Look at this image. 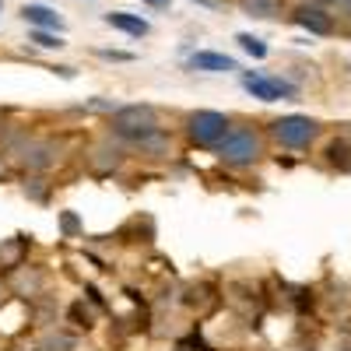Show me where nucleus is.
Instances as JSON below:
<instances>
[{
    "mask_svg": "<svg viewBox=\"0 0 351 351\" xmlns=\"http://www.w3.org/2000/svg\"><path fill=\"white\" fill-rule=\"evenodd\" d=\"M291 21H295L299 28H306L309 36H330L334 32V18L324 8H316V4L295 8V11H291Z\"/></svg>",
    "mask_w": 351,
    "mask_h": 351,
    "instance_id": "423d86ee",
    "label": "nucleus"
},
{
    "mask_svg": "<svg viewBox=\"0 0 351 351\" xmlns=\"http://www.w3.org/2000/svg\"><path fill=\"white\" fill-rule=\"evenodd\" d=\"M190 67L193 71H208V74H225V71H236V60L225 53H211V49H200L190 56Z\"/></svg>",
    "mask_w": 351,
    "mask_h": 351,
    "instance_id": "6e6552de",
    "label": "nucleus"
},
{
    "mask_svg": "<svg viewBox=\"0 0 351 351\" xmlns=\"http://www.w3.org/2000/svg\"><path fill=\"white\" fill-rule=\"evenodd\" d=\"M106 25H112V28H120V32H127V36H148V21L144 18H137V14H127V11H112V14H106Z\"/></svg>",
    "mask_w": 351,
    "mask_h": 351,
    "instance_id": "1a4fd4ad",
    "label": "nucleus"
},
{
    "mask_svg": "<svg viewBox=\"0 0 351 351\" xmlns=\"http://www.w3.org/2000/svg\"><path fill=\"white\" fill-rule=\"evenodd\" d=\"M32 43L43 46V49H60V46H64V39H60V36H53L49 28H36V32H32Z\"/></svg>",
    "mask_w": 351,
    "mask_h": 351,
    "instance_id": "f8f14e48",
    "label": "nucleus"
},
{
    "mask_svg": "<svg viewBox=\"0 0 351 351\" xmlns=\"http://www.w3.org/2000/svg\"><path fill=\"white\" fill-rule=\"evenodd\" d=\"M144 4H152V8H169V0H144Z\"/></svg>",
    "mask_w": 351,
    "mask_h": 351,
    "instance_id": "dca6fc26",
    "label": "nucleus"
},
{
    "mask_svg": "<svg viewBox=\"0 0 351 351\" xmlns=\"http://www.w3.org/2000/svg\"><path fill=\"white\" fill-rule=\"evenodd\" d=\"M239 11L260 21H271L281 14V0H239Z\"/></svg>",
    "mask_w": 351,
    "mask_h": 351,
    "instance_id": "9d476101",
    "label": "nucleus"
},
{
    "mask_svg": "<svg viewBox=\"0 0 351 351\" xmlns=\"http://www.w3.org/2000/svg\"><path fill=\"white\" fill-rule=\"evenodd\" d=\"M21 18H25L28 25H36V28H49V32H64V18L56 14L53 8H46V4H25V8H21Z\"/></svg>",
    "mask_w": 351,
    "mask_h": 351,
    "instance_id": "0eeeda50",
    "label": "nucleus"
},
{
    "mask_svg": "<svg viewBox=\"0 0 351 351\" xmlns=\"http://www.w3.org/2000/svg\"><path fill=\"white\" fill-rule=\"evenodd\" d=\"M218 158L225 165H253L260 158V137H256V130H246V127L228 130V137L218 144Z\"/></svg>",
    "mask_w": 351,
    "mask_h": 351,
    "instance_id": "7ed1b4c3",
    "label": "nucleus"
},
{
    "mask_svg": "<svg viewBox=\"0 0 351 351\" xmlns=\"http://www.w3.org/2000/svg\"><path fill=\"white\" fill-rule=\"evenodd\" d=\"M112 127H116V134H123V137L152 130V127H158L155 123V109L152 106H123V109H116Z\"/></svg>",
    "mask_w": 351,
    "mask_h": 351,
    "instance_id": "39448f33",
    "label": "nucleus"
},
{
    "mask_svg": "<svg viewBox=\"0 0 351 351\" xmlns=\"http://www.w3.org/2000/svg\"><path fill=\"white\" fill-rule=\"evenodd\" d=\"M239 46H243L250 56H256V60H263V56H267V46H263L256 36H250V32H243V36H239Z\"/></svg>",
    "mask_w": 351,
    "mask_h": 351,
    "instance_id": "ddd939ff",
    "label": "nucleus"
},
{
    "mask_svg": "<svg viewBox=\"0 0 351 351\" xmlns=\"http://www.w3.org/2000/svg\"><path fill=\"white\" fill-rule=\"evenodd\" d=\"M271 130H274L278 144H285L291 152H306L319 134V123L309 120V116H281V120L271 123Z\"/></svg>",
    "mask_w": 351,
    "mask_h": 351,
    "instance_id": "f03ea898",
    "label": "nucleus"
},
{
    "mask_svg": "<svg viewBox=\"0 0 351 351\" xmlns=\"http://www.w3.org/2000/svg\"><path fill=\"white\" fill-rule=\"evenodd\" d=\"M341 4H344V14L351 18V0H341Z\"/></svg>",
    "mask_w": 351,
    "mask_h": 351,
    "instance_id": "f3484780",
    "label": "nucleus"
},
{
    "mask_svg": "<svg viewBox=\"0 0 351 351\" xmlns=\"http://www.w3.org/2000/svg\"><path fill=\"white\" fill-rule=\"evenodd\" d=\"M232 123L225 112H215V109H197L190 120H186V134L197 148H218V144L228 137Z\"/></svg>",
    "mask_w": 351,
    "mask_h": 351,
    "instance_id": "f257e3e1",
    "label": "nucleus"
},
{
    "mask_svg": "<svg viewBox=\"0 0 351 351\" xmlns=\"http://www.w3.org/2000/svg\"><path fill=\"white\" fill-rule=\"evenodd\" d=\"M99 56H106V60H134L130 53H112V49H99Z\"/></svg>",
    "mask_w": 351,
    "mask_h": 351,
    "instance_id": "2eb2a0df",
    "label": "nucleus"
},
{
    "mask_svg": "<svg viewBox=\"0 0 351 351\" xmlns=\"http://www.w3.org/2000/svg\"><path fill=\"white\" fill-rule=\"evenodd\" d=\"M309 4H334V0H309Z\"/></svg>",
    "mask_w": 351,
    "mask_h": 351,
    "instance_id": "a211bd4d",
    "label": "nucleus"
},
{
    "mask_svg": "<svg viewBox=\"0 0 351 351\" xmlns=\"http://www.w3.org/2000/svg\"><path fill=\"white\" fill-rule=\"evenodd\" d=\"M60 225H64V232H67V236H74V232L81 228V221H77V215H71V211H67V215L60 218Z\"/></svg>",
    "mask_w": 351,
    "mask_h": 351,
    "instance_id": "4468645a",
    "label": "nucleus"
},
{
    "mask_svg": "<svg viewBox=\"0 0 351 351\" xmlns=\"http://www.w3.org/2000/svg\"><path fill=\"white\" fill-rule=\"evenodd\" d=\"M243 88L260 99V102H285V99H295L299 95V88L285 81V77H267V74H246L243 77Z\"/></svg>",
    "mask_w": 351,
    "mask_h": 351,
    "instance_id": "20e7f679",
    "label": "nucleus"
},
{
    "mask_svg": "<svg viewBox=\"0 0 351 351\" xmlns=\"http://www.w3.org/2000/svg\"><path fill=\"white\" fill-rule=\"evenodd\" d=\"M327 162L341 172H351V144L348 141H330V148H327Z\"/></svg>",
    "mask_w": 351,
    "mask_h": 351,
    "instance_id": "9b49d317",
    "label": "nucleus"
}]
</instances>
